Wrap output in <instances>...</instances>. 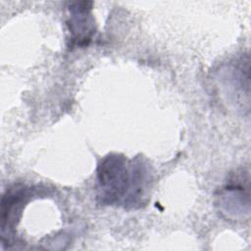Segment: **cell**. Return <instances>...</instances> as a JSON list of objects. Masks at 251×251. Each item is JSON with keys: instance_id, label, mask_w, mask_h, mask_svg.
I'll list each match as a JSON object with an SVG mask.
<instances>
[{"instance_id": "cell-1", "label": "cell", "mask_w": 251, "mask_h": 251, "mask_svg": "<svg viewBox=\"0 0 251 251\" xmlns=\"http://www.w3.org/2000/svg\"><path fill=\"white\" fill-rule=\"evenodd\" d=\"M145 169L141 164L127 163L118 155L106 157L98 168V181L103 203H124L133 206L143 193Z\"/></svg>"}]
</instances>
